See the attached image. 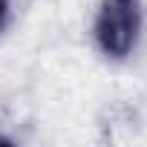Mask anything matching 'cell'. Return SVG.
<instances>
[{
    "instance_id": "7a4b0ae2",
    "label": "cell",
    "mask_w": 147,
    "mask_h": 147,
    "mask_svg": "<svg viewBox=\"0 0 147 147\" xmlns=\"http://www.w3.org/2000/svg\"><path fill=\"white\" fill-rule=\"evenodd\" d=\"M6 18H9V0H0V29L6 26Z\"/></svg>"
},
{
    "instance_id": "6da1fadb",
    "label": "cell",
    "mask_w": 147,
    "mask_h": 147,
    "mask_svg": "<svg viewBox=\"0 0 147 147\" xmlns=\"http://www.w3.org/2000/svg\"><path fill=\"white\" fill-rule=\"evenodd\" d=\"M141 32L138 0H101L95 18V40L107 58H127Z\"/></svg>"
}]
</instances>
